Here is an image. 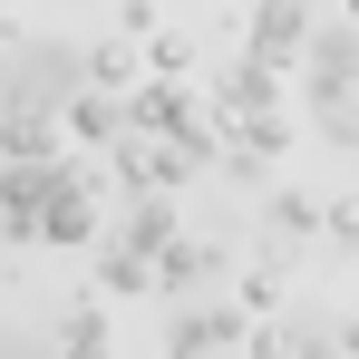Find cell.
<instances>
[{"instance_id": "6da1fadb", "label": "cell", "mask_w": 359, "mask_h": 359, "mask_svg": "<svg viewBox=\"0 0 359 359\" xmlns=\"http://www.w3.org/2000/svg\"><path fill=\"white\" fill-rule=\"evenodd\" d=\"M292 49H311L301 0H262V20H252V59H262V68H292Z\"/></svg>"}, {"instance_id": "7a4b0ae2", "label": "cell", "mask_w": 359, "mask_h": 359, "mask_svg": "<svg viewBox=\"0 0 359 359\" xmlns=\"http://www.w3.org/2000/svg\"><path fill=\"white\" fill-rule=\"evenodd\" d=\"M272 224H282V233H311L320 214H311V194H282V204H272Z\"/></svg>"}, {"instance_id": "3957f363", "label": "cell", "mask_w": 359, "mask_h": 359, "mask_svg": "<svg viewBox=\"0 0 359 359\" xmlns=\"http://www.w3.org/2000/svg\"><path fill=\"white\" fill-rule=\"evenodd\" d=\"M330 233H340V243H359V194H350V204H330Z\"/></svg>"}]
</instances>
